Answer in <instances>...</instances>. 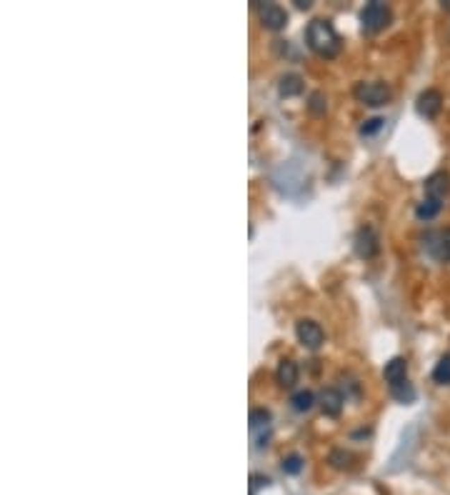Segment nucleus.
<instances>
[{
  "label": "nucleus",
  "instance_id": "6ab92c4d",
  "mask_svg": "<svg viewBox=\"0 0 450 495\" xmlns=\"http://www.w3.org/2000/svg\"><path fill=\"white\" fill-rule=\"evenodd\" d=\"M331 465L333 468H350L353 465V455H350L348 451H343V448H338V451L331 453Z\"/></svg>",
  "mask_w": 450,
  "mask_h": 495
},
{
  "label": "nucleus",
  "instance_id": "9b49d317",
  "mask_svg": "<svg viewBox=\"0 0 450 495\" xmlns=\"http://www.w3.org/2000/svg\"><path fill=\"white\" fill-rule=\"evenodd\" d=\"M425 240H428V251H431L433 255L440 258V260H448L450 263V228L431 233Z\"/></svg>",
  "mask_w": 450,
  "mask_h": 495
},
{
  "label": "nucleus",
  "instance_id": "20e7f679",
  "mask_svg": "<svg viewBox=\"0 0 450 495\" xmlns=\"http://www.w3.org/2000/svg\"><path fill=\"white\" fill-rule=\"evenodd\" d=\"M270 410L265 408H253L250 410V418H248V428H250V438L256 443V448H265L270 440Z\"/></svg>",
  "mask_w": 450,
  "mask_h": 495
},
{
  "label": "nucleus",
  "instance_id": "4468645a",
  "mask_svg": "<svg viewBox=\"0 0 450 495\" xmlns=\"http://www.w3.org/2000/svg\"><path fill=\"white\" fill-rule=\"evenodd\" d=\"M278 93H281L283 98H295V95H300L303 93V78H300L298 73L283 76L281 83H278Z\"/></svg>",
  "mask_w": 450,
  "mask_h": 495
},
{
  "label": "nucleus",
  "instance_id": "ddd939ff",
  "mask_svg": "<svg viewBox=\"0 0 450 495\" xmlns=\"http://www.w3.org/2000/svg\"><path fill=\"white\" fill-rule=\"evenodd\" d=\"M275 378H278V383H281L283 388H293L295 383H298V363L290 360V358L281 360V365L275 370Z\"/></svg>",
  "mask_w": 450,
  "mask_h": 495
},
{
  "label": "nucleus",
  "instance_id": "1a4fd4ad",
  "mask_svg": "<svg viewBox=\"0 0 450 495\" xmlns=\"http://www.w3.org/2000/svg\"><path fill=\"white\" fill-rule=\"evenodd\" d=\"M448 193H450V173H445V170H438V173H433V176L425 181V198L445 201Z\"/></svg>",
  "mask_w": 450,
  "mask_h": 495
},
{
  "label": "nucleus",
  "instance_id": "f3484780",
  "mask_svg": "<svg viewBox=\"0 0 450 495\" xmlns=\"http://www.w3.org/2000/svg\"><path fill=\"white\" fill-rule=\"evenodd\" d=\"M433 380H435L438 385H450V353H445L435 363V368H433Z\"/></svg>",
  "mask_w": 450,
  "mask_h": 495
},
{
  "label": "nucleus",
  "instance_id": "6e6552de",
  "mask_svg": "<svg viewBox=\"0 0 450 495\" xmlns=\"http://www.w3.org/2000/svg\"><path fill=\"white\" fill-rule=\"evenodd\" d=\"M381 251V238L370 226H362L356 233V253L360 258H375Z\"/></svg>",
  "mask_w": 450,
  "mask_h": 495
},
{
  "label": "nucleus",
  "instance_id": "7ed1b4c3",
  "mask_svg": "<svg viewBox=\"0 0 450 495\" xmlns=\"http://www.w3.org/2000/svg\"><path fill=\"white\" fill-rule=\"evenodd\" d=\"M353 95H356L362 106L381 108V106H388V103H390V98H393V90L388 88L385 83L373 81V83H358L356 90H353Z\"/></svg>",
  "mask_w": 450,
  "mask_h": 495
},
{
  "label": "nucleus",
  "instance_id": "412c9836",
  "mask_svg": "<svg viewBox=\"0 0 450 495\" xmlns=\"http://www.w3.org/2000/svg\"><path fill=\"white\" fill-rule=\"evenodd\" d=\"M383 126H385V120L383 118H368L362 120L360 126V135H365V138H370V135H375V133H381Z\"/></svg>",
  "mask_w": 450,
  "mask_h": 495
},
{
  "label": "nucleus",
  "instance_id": "dca6fc26",
  "mask_svg": "<svg viewBox=\"0 0 450 495\" xmlns=\"http://www.w3.org/2000/svg\"><path fill=\"white\" fill-rule=\"evenodd\" d=\"M290 405H293L295 413H308V410L315 405V393H312V390H298V393L290 398Z\"/></svg>",
  "mask_w": 450,
  "mask_h": 495
},
{
  "label": "nucleus",
  "instance_id": "f03ea898",
  "mask_svg": "<svg viewBox=\"0 0 450 495\" xmlns=\"http://www.w3.org/2000/svg\"><path fill=\"white\" fill-rule=\"evenodd\" d=\"M393 13H390V6L383 3V0H370L368 6L360 10V23H362V31L368 33H378L390 23Z\"/></svg>",
  "mask_w": 450,
  "mask_h": 495
},
{
  "label": "nucleus",
  "instance_id": "f257e3e1",
  "mask_svg": "<svg viewBox=\"0 0 450 495\" xmlns=\"http://www.w3.org/2000/svg\"><path fill=\"white\" fill-rule=\"evenodd\" d=\"M306 40H308V48L312 53H318L320 58H335L340 53V35L338 31L333 28L331 20H323V18H315L310 26L306 28Z\"/></svg>",
  "mask_w": 450,
  "mask_h": 495
},
{
  "label": "nucleus",
  "instance_id": "2eb2a0df",
  "mask_svg": "<svg viewBox=\"0 0 450 495\" xmlns=\"http://www.w3.org/2000/svg\"><path fill=\"white\" fill-rule=\"evenodd\" d=\"M443 210V201H433V198H423L415 208V215L418 220H433L438 213Z\"/></svg>",
  "mask_w": 450,
  "mask_h": 495
},
{
  "label": "nucleus",
  "instance_id": "a211bd4d",
  "mask_svg": "<svg viewBox=\"0 0 450 495\" xmlns=\"http://www.w3.org/2000/svg\"><path fill=\"white\" fill-rule=\"evenodd\" d=\"M390 393H393V398L398 403H403V405H410L412 401H415V388L410 385V380L400 383V385H395V388H390Z\"/></svg>",
  "mask_w": 450,
  "mask_h": 495
},
{
  "label": "nucleus",
  "instance_id": "4be33fe9",
  "mask_svg": "<svg viewBox=\"0 0 450 495\" xmlns=\"http://www.w3.org/2000/svg\"><path fill=\"white\" fill-rule=\"evenodd\" d=\"M308 108H310V113L323 115V113H325V98H323V93H312V95H310V103H308Z\"/></svg>",
  "mask_w": 450,
  "mask_h": 495
},
{
  "label": "nucleus",
  "instance_id": "39448f33",
  "mask_svg": "<svg viewBox=\"0 0 450 495\" xmlns=\"http://www.w3.org/2000/svg\"><path fill=\"white\" fill-rule=\"evenodd\" d=\"M295 335H298V343L303 345V348H308V351H318L325 340V333H323V328H320V323H315V320H310V318L298 320Z\"/></svg>",
  "mask_w": 450,
  "mask_h": 495
},
{
  "label": "nucleus",
  "instance_id": "aec40b11",
  "mask_svg": "<svg viewBox=\"0 0 450 495\" xmlns=\"http://www.w3.org/2000/svg\"><path fill=\"white\" fill-rule=\"evenodd\" d=\"M300 470H303V458H300L298 453L283 458V473H288V476H298Z\"/></svg>",
  "mask_w": 450,
  "mask_h": 495
},
{
  "label": "nucleus",
  "instance_id": "b1692460",
  "mask_svg": "<svg viewBox=\"0 0 450 495\" xmlns=\"http://www.w3.org/2000/svg\"><path fill=\"white\" fill-rule=\"evenodd\" d=\"M295 6H298V8H306V10H308V8H310V0H295Z\"/></svg>",
  "mask_w": 450,
  "mask_h": 495
},
{
  "label": "nucleus",
  "instance_id": "423d86ee",
  "mask_svg": "<svg viewBox=\"0 0 450 495\" xmlns=\"http://www.w3.org/2000/svg\"><path fill=\"white\" fill-rule=\"evenodd\" d=\"M258 18H260L262 28H268V31H283L288 26L285 8H281L278 3H262V6H258Z\"/></svg>",
  "mask_w": 450,
  "mask_h": 495
},
{
  "label": "nucleus",
  "instance_id": "393cba45",
  "mask_svg": "<svg viewBox=\"0 0 450 495\" xmlns=\"http://www.w3.org/2000/svg\"><path fill=\"white\" fill-rule=\"evenodd\" d=\"M443 8H445V10H448V13H450V0H443Z\"/></svg>",
  "mask_w": 450,
  "mask_h": 495
},
{
  "label": "nucleus",
  "instance_id": "f8f14e48",
  "mask_svg": "<svg viewBox=\"0 0 450 495\" xmlns=\"http://www.w3.org/2000/svg\"><path fill=\"white\" fill-rule=\"evenodd\" d=\"M343 405H345V395L338 388H325L323 393H320V408H323L325 415L335 418V415L343 413Z\"/></svg>",
  "mask_w": 450,
  "mask_h": 495
},
{
  "label": "nucleus",
  "instance_id": "9d476101",
  "mask_svg": "<svg viewBox=\"0 0 450 495\" xmlns=\"http://www.w3.org/2000/svg\"><path fill=\"white\" fill-rule=\"evenodd\" d=\"M383 378L390 388L400 385V383L408 380V360L406 358H390L385 363V370H383Z\"/></svg>",
  "mask_w": 450,
  "mask_h": 495
},
{
  "label": "nucleus",
  "instance_id": "0eeeda50",
  "mask_svg": "<svg viewBox=\"0 0 450 495\" xmlns=\"http://www.w3.org/2000/svg\"><path fill=\"white\" fill-rule=\"evenodd\" d=\"M415 110H418L420 118H428L433 120L440 110H443V93L435 88H428L418 95V101H415Z\"/></svg>",
  "mask_w": 450,
  "mask_h": 495
},
{
  "label": "nucleus",
  "instance_id": "5701e85b",
  "mask_svg": "<svg viewBox=\"0 0 450 495\" xmlns=\"http://www.w3.org/2000/svg\"><path fill=\"white\" fill-rule=\"evenodd\" d=\"M250 483H253V485H250V490H253V495H256V488H260V485H268L270 478L268 476H253V478H250Z\"/></svg>",
  "mask_w": 450,
  "mask_h": 495
}]
</instances>
